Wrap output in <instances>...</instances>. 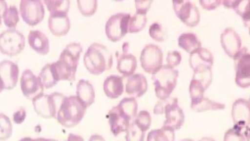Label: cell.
I'll use <instances>...</instances> for the list:
<instances>
[{"mask_svg": "<svg viewBox=\"0 0 250 141\" xmlns=\"http://www.w3.org/2000/svg\"><path fill=\"white\" fill-rule=\"evenodd\" d=\"M82 51L79 43H70L63 48L56 61L49 63L51 72L57 83L60 80H75Z\"/></svg>", "mask_w": 250, "mask_h": 141, "instance_id": "obj_1", "label": "cell"}, {"mask_svg": "<svg viewBox=\"0 0 250 141\" xmlns=\"http://www.w3.org/2000/svg\"><path fill=\"white\" fill-rule=\"evenodd\" d=\"M83 64L89 72L99 75L110 70L113 65V55L106 46L93 43L83 55Z\"/></svg>", "mask_w": 250, "mask_h": 141, "instance_id": "obj_2", "label": "cell"}, {"mask_svg": "<svg viewBox=\"0 0 250 141\" xmlns=\"http://www.w3.org/2000/svg\"><path fill=\"white\" fill-rule=\"evenodd\" d=\"M168 98L161 100L157 103L154 108V113L156 115L165 113L166 120L163 126L175 131L183 126L185 115L178 105L177 99Z\"/></svg>", "mask_w": 250, "mask_h": 141, "instance_id": "obj_3", "label": "cell"}, {"mask_svg": "<svg viewBox=\"0 0 250 141\" xmlns=\"http://www.w3.org/2000/svg\"><path fill=\"white\" fill-rule=\"evenodd\" d=\"M25 39L23 34L15 28H9L0 34V52L13 56L24 49Z\"/></svg>", "mask_w": 250, "mask_h": 141, "instance_id": "obj_4", "label": "cell"}, {"mask_svg": "<svg viewBox=\"0 0 250 141\" xmlns=\"http://www.w3.org/2000/svg\"><path fill=\"white\" fill-rule=\"evenodd\" d=\"M63 95L55 92L50 94H42L32 100V104L36 113L43 118L55 117Z\"/></svg>", "mask_w": 250, "mask_h": 141, "instance_id": "obj_5", "label": "cell"}, {"mask_svg": "<svg viewBox=\"0 0 250 141\" xmlns=\"http://www.w3.org/2000/svg\"><path fill=\"white\" fill-rule=\"evenodd\" d=\"M131 15L118 12L110 16L105 25V32L108 39L112 42L121 40L128 32V24Z\"/></svg>", "mask_w": 250, "mask_h": 141, "instance_id": "obj_6", "label": "cell"}, {"mask_svg": "<svg viewBox=\"0 0 250 141\" xmlns=\"http://www.w3.org/2000/svg\"><path fill=\"white\" fill-rule=\"evenodd\" d=\"M86 107L77 96L64 97L57 114L58 118L60 121L79 120L83 117Z\"/></svg>", "mask_w": 250, "mask_h": 141, "instance_id": "obj_7", "label": "cell"}, {"mask_svg": "<svg viewBox=\"0 0 250 141\" xmlns=\"http://www.w3.org/2000/svg\"><path fill=\"white\" fill-rule=\"evenodd\" d=\"M20 12L21 17L29 25H36L39 24L44 16V8L40 0H22L20 1Z\"/></svg>", "mask_w": 250, "mask_h": 141, "instance_id": "obj_8", "label": "cell"}, {"mask_svg": "<svg viewBox=\"0 0 250 141\" xmlns=\"http://www.w3.org/2000/svg\"><path fill=\"white\" fill-rule=\"evenodd\" d=\"M21 88L24 96L30 100L43 94L44 87L38 76L29 69L24 70L20 79Z\"/></svg>", "mask_w": 250, "mask_h": 141, "instance_id": "obj_9", "label": "cell"}, {"mask_svg": "<svg viewBox=\"0 0 250 141\" xmlns=\"http://www.w3.org/2000/svg\"><path fill=\"white\" fill-rule=\"evenodd\" d=\"M69 10L57 9L49 11L48 26L51 33L57 36L66 35L70 28L68 16Z\"/></svg>", "mask_w": 250, "mask_h": 141, "instance_id": "obj_10", "label": "cell"}, {"mask_svg": "<svg viewBox=\"0 0 250 141\" xmlns=\"http://www.w3.org/2000/svg\"><path fill=\"white\" fill-rule=\"evenodd\" d=\"M19 74L18 65L9 60L0 62V87L2 90H11L17 84Z\"/></svg>", "mask_w": 250, "mask_h": 141, "instance_id": "obj_11", "label": "cell"}, {"mask_svg": "<svg viewBox=\"0 0 250 141\" xmlns=\"http://www.w3.org/2000/svg\"><path fill=\"white\" fill-rule=\"evenodd\" d=\"M128 44L125 43L123 45V52L116 53L117 58V70L124 77H129L135 72L137 62L136 57L128 52Z\"/></svg>", "mask_w": 250, "mask_h": 141, "instance_id": "obj_12", "label": "cell"}, {"mask_svg": "<svg viewBox=\"0 0 250 141\" xmlns=\"http://www.w3.org/2000/svg\"><path fill=\"white\" fill-rule=\"evenodd\" d=\"M158 48L154 45L149 44L145 47L140 56L142 67L148 73L154 72L158 69Z\"/></svg>", "mask_w": 250, "mask_h": 141, "instance_id": "obj_13", "label": "cell"}, {"mask_svg": "<svg viewBox=\"0 0 250 141\" xmlns=\"http://www.w3.org/2000/svg\"><path fill=\"white\" fill-rule=\"evenodd\" d=\"M231 117L234 125L250 127V107L247 100L240 98L232 105Z\"/></svg>", "mask_w": 250, "mask_h": 141, "instance_id": "obj_14", "label": "cell"}, {"mask_svg": "<svg viewBox=\"0 0 250 141\" xmlns=\"http://www.w3.org/2000/svg\"><path fill=\"white\" fill-rule=\"evenodd\" d=\"M28 42L31 48L39 54L44 55L49 51V39L45 34L39 30L30 31Z\"/></svg>", "mask_w": 250, "mask_h": 141, "instance_id": "obj_15", "label": "cell"}, {"mask_svg": "<svg viewBox=\"0 0 250 141\" xmlns=\"http://www.w3.org/2000/svg\"><path fill=\"white\" fill-rule=\"evenodd\" d=\"M147 90V81L141 73H135L129 76L125 84V92L129 95L140 97Z\"/></svg>", "mask_w": 250, "mask_h": 141, "instance_id": "obj_16", "label": "cell"}, {"mask_svg": "<svg viewBox=\"0 0 250 141\" xmlns=\"http://www.w3.org/2000/svg\"><path fill=\"white\" fill-rule=\"evenodd\" d=\"M103 89L107 97L117 98L124 92L123 76L116 74L108 76L104 82Z\"/></svg>", "mask_w": 250, "mask_h": 141, "instance_id": "obj_17", "label": "cell"}, {"mask_svg": "<svg viewBox=\"0 0 250 141\" xmlns=\"http://www.w3.org/2000/svg\"><path fill=\"white\" fill-rule=\"evenodd\" d=\"M236 83L240 87L246 88L250 84V55L244 54L238 63Z\"/></svg>", "mask_w": 250, "mask_h": 141, "instance_id": "obj_18", "label": "cell"}, {"mask_svg": "<svg viewBox=\"0 0 250 141\" xmlns=\"http://www.w3.org/2000/svg\"><path fill=\"white\" fill-rule=\"evenodd\" d=\"M77 96L86 107L90 106L94 101L95 92L93 85L87 80L80 79L77 84Z\"/></svg>", "mask_w": 250, "mask_h": 141, "instance_id": "obj_19", "label": "cell"}, {"mask_svg": "<svg viewBox=\"0 0 250 141\" xmlns=\"http://www.w3.org/2000/svg\"><path fill=\"white\" fill-rule=\"evenodd\" d=\"M250 127L234 125L225 133L224 141H249Z\"/></svg>", "mask_w": 250, "mask_h": 141, "instance_id": "obj_20", "label": "cell"}, {"mask_svg": "<svg viewBox=\"0 0 250 141\" xmlns=\"http://www.w3.org/2000/svg\"><path fill=\"white\" fill-rule=\"evenodd\" d=\"M174 131L162 126L161 128L150 131L147 135V141H174Z\"/></svg>", "mask_w": 250, "mask_h": 141, "instance_id": "obj_21", "label": "cell"}, {"mask_svg": "<svg viewBox=\"0 0 250 141\" xmlns=\"http://www.w3.org/2000/svg\"><path fill=\"white\" fill-rule=\"evenodd\" d=\"M146 13L136 11L133 16H130L128 24V32H137L144 27L146 22Z\"/></svg>", "mask_w": 250, "mask_h": 141, "instance_id": "obj_22", "label": "cell"}, {"mask_svg": "<svg viewBox=\"0 0 250 141\" xmlns=\"http://www.w3.org/2000/svg\"><path fill=\"white\" fill-rule=\"evenodd\" d=\"M193 110L197 112L207 110H221L225 108V105L222 103L212 101L207 98H203L199 102L191 105Z\"/></svg>", "mask_w": 250, "mask_h": 141, "instance_id": "obj_23", "label": "cell"}, {"mask_svg": "<svg viewBox=\"0 0 250 141\" xmlns=\"http://www.w3.org/2000/svg\"><path fill=\"white\" fill-rule=\"evenodd\" d=\"M2 19L4 24L8 27L14 28L19 21V11L15 5H10L5 11Z\"/></svg>", "mask_w": 250, "mask_h": 141, "instance_id": "obj_24", "label": "cell"}, {"mask_svg": "<svg viewBox=\"0 0 250 141\" xmlns=\"http://www.w3.org/2000/svg\"><path fill=\"white\" fill-rule=\"evenodd\" d=\"M12 133V125L8 117L0 113V140L6 141Z\"/></svg>", "mask_w": 250, "mask_h": 141, "instance_id": "obj_25", "label": "cell"}, {"mask_svg": "<svg viewBox=\"0 0 250 141\" xmlns=\"http://www.w3.org/2000/svg\"><path fill=\"white\" fill-rule=\"evenodd\" d=\"M38 77L43 87L46 89L51 88L57 83L50 71L49 63L45 64L42 68L38 75Z\"/></svg>", "mask_w": 250, "mask_h": 141, "instance_id": "obj_26", "label": "cell"}, {"mask_svg": "<svg viewBox=\"0 0 250 141\" xmlns=\"http://www.w3.org/2000/svg\"><path fill=\"white\" fill-rule=\"evenodd\" d=\"M77 3L80 12L85 16L94 14L98 6L97 0H78Z\"/></svg>", "mask_w": 250, "mask_h": 141, "instance_id": "obj_27", "label": "cell"}, {"mask_svg": "<svg viewBox=\"0 0 250 141\" xmlns=\"http://www.w3.org/2000/svg\"><path fill=\"white\" fill-rule=\"evenodd\" d=\"M135 122L143 131L146 132L149 129L151 122L149 113L146 111H141L138 115Z\"/></svg>", "mask_w": 250, "mask_h": 141, "instance_id": "obj_28", "label": "cell"}, {"mask_svg": "<svg viewBox=\"0 0 250 141\" xmlns=\"http://www.w3.org/2000/svg\"><path fill=\"white\" fill-rule=\"evenodd\" d=\"M25 117L26 111L25 109L22 107H20L17 111L14 112L13 114V120L15 123L20 124L24 120Z\"/></svg>", "mask_w": 250, "mask_h": 141, "instance_id": "obj_29", "label": "cell"}, {"mask_svg": "<svg viewBox=\"0 0 250 141\" xmlns=\"http://www.w3.org/2000/svg\"><path fill=\"white\" fill-rule=\"evenodd\" d=\"M135 7L136 11L146 13L151 1H135Z\"/></svg>", "mask_w": 250, "mask_h": 141, "instance_id": "obj_30", "label": "cell"}, {"mask_svg": "<svg viewBox=\"0 0 250 141\" xmlns=\"http://www.w3.org/2000/svg\"><path fill=\"white\" fill-rule=\"evenodd\" d=\"M8 8L6 2L5 0H0V26L1 24V18L3 15Z\"/></svg>", "mask_w": 250, "mask_h": 141, "instance_id": "obj_31", "label": "cell"}, {"mask_svg": "<svg viewBox=\"0 0 250 141\" xmlns=\"http://www.w3.org/2000/svg\"><path fill=\"white\" fill-rule=\"evenodd\" d=\"M19 141H39V138L33 139L30 137H24L21 139Z\"/></svg>", "mask_w": 250, "mask_h": 141, "instance_id": "obj_32", "label": "cell"}, {"mask_svg": "<svg viewBox=\"0 0 250 141\" xmlns=\"http://www.w3.org/2000/svg\"><path fill=\"white\" fill-rule=\"evenodd\" d=\"M198 141H215L213 138L211 137H203Z\"/></svg>", "mask_w": 250, "mask_h": 141, "instance_id": "obj_33", "label": "cell"}, {"mask_svg": "<svg viewBox=\"0 0 250 141\" xmlns=\"http://www.w3.org/2000/svg\"><path fill=\"white\" fill-rule=\"evenodd\" d=\"M180 141H194L193 140L191 139L185 138V139H183L180 140Z\"/></svg>", "mask_w": 250, "mask_h": 141, "instance_id": "obj_34", "label": "cell"}, {"mask_svg": "<svg viewBox=\"0 0 250 141\" xmlns=\"http://www.w3.org/2000/svg\"><path fill=\"white\" fill-rule=\"evenodd\" d=\"M2 89L0 87V93H1L2 92Z\"/></svg>", "mask_w": 250, "mask_h": 141, "instance_id": "obj_35", "label": "cell"}]
</instances>
